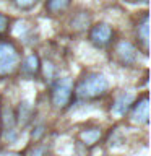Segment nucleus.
I'll use <instances>...</instances> for the list:
<instances>
[{"instance_id": "f257e3e1", "label": "nucleus", "mask_w": 151, "mask_h": 156, "mask_svg": "<svg viewBox=\"0 0 151 156\" xmlns=\"http://www.w3.org/2000/svg\"><path fill=\"white\" fill-rule=\"evenodd\" d=\"M109 90V81L101 73H90L76 85V96L81 99H97Z\"/></svg>"}, {"instance_id": "9b49d317", "label": "nucleus", "mask_w": 151, "mask_h": 156, "mask_svg": "<svg viewBox=\"0 0 151 156\" xmlns=\"http://www.w3.org/2000/svg\"><path fill=\"white\" fill-rule=\"evenodd\" d=\"M148 16H145L143 18V23L138 24V29H136V36H138L140 39V42H141V46H143L145 51H148Z\"/></svg>"}, {"instance_id": "ddd939ff", "label": "nucleus", "mask_w": 151, "mask_h": 156, "mask_svg": "<svg viewBox=\"0 0 151 156\" xmlns=\"http://www.w3.org/2000/svg\"><path fill=\"white\" fill-rule=\"evenodd\" d=\"M15 3H16V7L21 8V10H29L37 3V0H15Z\"/></svg>"}, {"instance_id": "1a4fd4ad", "label": "nucleus", "mask_w": 151, "mask_h": 156, "mask_svg": "<svg viewBox=\"0 0 151 156\" xmlns=\"http://www.w3.org/2000/svg\"><path fill=\"white\" fill-rule=\"evenodd\" d=\"M39 58L37 55H34V54H31L29 57L24 58V62L21 63V72L24 73V75L28 76H34L36 73L39 72Z\"/></svg>"}, {"instance_id": "4468645a", "label": "nucleus", "mask_w": 151, "mask_h": 156, "mask_svg": "<svg viewBox=\"0 0 151 156\" xmlns=\"http://www.w3.org/2000/svg\"><path fill=\"white\" fill-rule=\"evenodd\" d=\"M7 26H8V18L0 13V33H3L7 29Z\"/></svg>"}, {"instance_id": "2eb2a0df", "label": "nucleus", "mask_w": 151, "mask_h": 156, "mask_svg": "<svg viewBox=\"0 0 151 156\" xmlns=\"http://www.w3.org/2000/svg\"><path fill=\"white\" fill-rule=\"evenodd\" d=\"M33 156H49V153H47L44 148H37V150L33 153Z\"/></svg>"}, {"instance_id": "423d86ee", "label": "nucleus", "mask_w": 151, "mask_h": 156, "mask_svg": "<svg viewBox=\"0 0 151 156\" xmlns=\"http://www.w3.org/2000/svg\"><path fill=\"white\" fill-rule=\"evenodd\" d=\"M115 55L120 60V63L128 65V63H133L136 60V49L132 46L130 42L122 41V42L117 44V47H115Z\"/></svg>"}, {"instance_id": "6e6552de", "label": "nucleus", "mask_w": 151, "mask_h": 156, "mask_svg": "<svg viewBox=\"0 0 151 156\" xmlns=\"http://www.w3.org/2000/svg\"><path fill=\"white\" fill-rule=\"evenodd\" d=\"M102 136V132L101 129H97V127H94V129H86V130H81L80 133V140L85 143L86 146H93L96 145L97 141L101 140Z\"/></svg>"}, {"instance_id": "0eeeda50", "label": "nucleus", "mask_w": 151, "mask_h": 156, "mask_svg": "<svg viewBox=\"0 0 151 156\" xmlns=\"http://www.w3.org/2000/svg\"><path fill=\"white\" fill-rule=\"evenodd\" d=\"M132 101H133V96L128 94V93H122L120 96H117V99L112 104V112L115 115H124L125 111L130 107Z\"/></svg>"}, {"instance_id": "7ed1b4c3", "label": "nucleus", "mask_w": 151, "mask_h": 156, "mask_svg": "<svg viewBox=\"0 0 151 156\" xmlns=\"http://www.w3.org/2000/svg\"><path fill=\"white\" fill-rule=\"evenodd\" d=\"M72 96H73V86H72L70 80H62L54 86L52 94H51V101L55 107L63 109V107L68 106Z\"/></svg>"}, {"instance_id": "39448f33", "label": "nucleus", "mask_w": 151, "mask_h": 156, "mask_svg": "<svg viewBox=\"0 0 151 156\" xmlns=\"http://www.w3.org/2000/svg\"><path fill=\"white\" fill-rule=\"evenodd\" d=\"M130 119H132V122H135V124H146V122H148V119H149L148 96H143L138 102H135V104H133Z\"/></svg>"}, {"instance_id": "9d476101", "label": "nucleus", "mask_w": 151, "mask_h": 156, "mask_svg": "<svg viewBox=\"0 0 151 156\" xmlns=\"http://www.w3.org/2000/svg\"><path fill=\"white\" fill-rule=\"evenodd\" d=\"M70 5V0H47L46 3V10L52 15H57V13H62L65 12Z\"/></svg>"}, {"instance_id": "f8f14e48", "label": "nucleus", "mask_w": 151, "mask_h": 156, "mask_svg": "<svg viewBox=\"0 0 151 156\" xmlns=\"http://www.w3.org/2000/svg\"><path fill=\"white\" fill-rule=\"evenodd\" d=\"M18 120L21 122V124H26L29 120V117H31V107H29L28 102H23L21 106H19V111H18Z\"/></svg>"}, {"instance_id": "20e7f679", "label": "nucleus", "mask_w": 151, "mask_h": 156, "mask_svg": "<svg viewBox=\"0 0 151 156\" xmlns=\"http://www.w3.org/2000/svg\"><path fill=\"white\" fill-rule=\"evenodd\" d=\"M112 37H114V31H112V28L106 23H99V24H96V26H93L91 33H90L91 42L97 47H106L107 44L112 42Z\"/></svg>"}, {"instance_id": "f03ea898", "label": "nucleus", "mask_w": 151, "mask_h": 156, "mask_svg": "<svg viewBox=\"0 0 151 156\" xmlns=\"http://www.w3.org/2000/svg\"><path fill=\"white\" fill-rule=\"evenodd\" d=\"M19 63V54L12 42H0V75L12 73Z\"/></svg>"}]
</instances>
